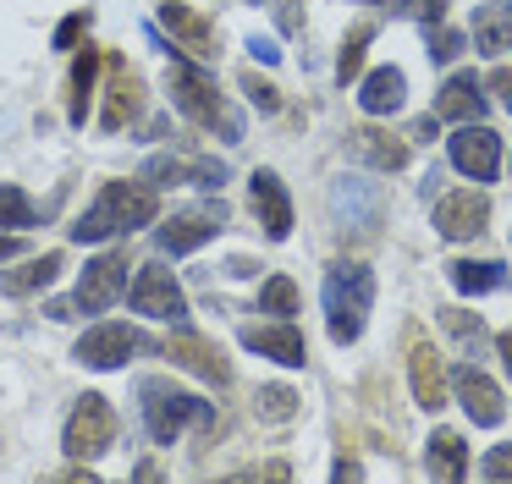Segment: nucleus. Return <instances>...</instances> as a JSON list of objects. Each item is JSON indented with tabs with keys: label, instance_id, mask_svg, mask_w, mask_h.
I'll return each instance as SVG.
<instances>
[{
	"label": "nucleus",
	"instance_id": "obj_11",
	"mask_svg": "<svg viewBox=\"0 0 512 484\" xmlns=\"http://www.w3.org/2000/svg\"><path fill=\"white\" fill-rule=\"evenodd\" d=\"M452 391H457L463 413L474 418L479 429H496L501 418H507V402H501V385L490 380V374H479L474 363H463V369L452 374Z\"/></svg>",
	"mask_w": 512,
	"mask_h": 484
},
{
	"label": "nucleus",
	"instance_id": "obj_20",
	"mask_svg": "<svg viewBox=\"0 0 512 484\" xmlns=\"http://www.w3.org/2000/svg\"><path fill=\"white\" fill-rule=\"evenodd\" d=\"M474 44H479V55L512 50V0H490V6L474 11Z\"/></svg>",
	"mask_w": 512,
	"mask_h": 484
},
{
	"label": "nucleus",
	"instance_id": "obj_8",
	"mask_svg": "<svg viewBox=\"0 0 512 484\" xmlns=\"http://www.w3.org/2000/svg\"><path fill=\"white\" fill-rule=\"evenodd\" d=\"M144 347V336H138L133 325H116V319H105V325L83 330V341L72 347V358L83 363V369H122L133 352Z\"/></svg>",
	"mask_w": 512,
	"mask_h": 484
},
{
	"label": "nucleus",
	"instance_id": "obj_23",
	"mask_svg": "<svg viewBox=\"0 0 512 484\" xmlns=\"http://www.w3.org/2000/svg\"><path fill=\"white\" fill-rule=\"evenodd\" d=\"M56 275H61V253H39V259L23 264V270L0 275V292H6V297H28V292H39V286H50Z\"/></svg>",
	"mask_w": 512,
	"mask_h": 484
},
{
	"label": "nucleus",
	"instance_id": "obj_5",
	"mask_svg": "<svg viewBox=\"0 0 512 484\" xmlns=\"http://www.w3.org/2000/svg\"><path fill=\"white\" fill-rule=\"evenodd\" d=\"M116 297H127V253H100V259L83 264V281L72 297H61V303H50L45 314L50 319H78V314H105V308L116 303Z\"/></svg>",
	"mask_w": 512,
	"mask_h": 484
},
{
	"label": "nucleus",
	"instance_id": "obj_12",
	"mask_svg": "<svg viewBox=\"0 0 512 484\" xmlns=\"http://www.w3.org/2000/svg\"><path fill=\"white\" fill-rule=\"evenodd\" d=\"M166 358L177 363V369H188V374H199V380H210V385H232V363H226L204 336H193L188 325H177V336L166 341Z\"/></svg>",
	"mask_w": 512,
	"mask_h": 484
},
{
	"label": "nucleus",
	"instance_id": "obj_31",
	"mask_svg": "<svg viewBox=\"0 0 512 484\" xmlns=\"http://www.w3.org/2000/svg\"><path fill=\"white\" fill-rule=\"evenodd\" d=\"M94 72H100V55H94V50H83V61H78V72H72V88H78V99H72V121H83V116H89V94H94Z\"/></svg>",
	"mask_w": 512,
	"mask_h": 484
},
{
	"label": "nucleus",
	"instance_id": "obj_17",
	"mask_svg": "<svg viewBox=\"0 0 512 484\" xmlns=\"http://www.w3.org/2000/svg\"><path fill=\"white\" fill-rule=\"evenodd\" d=\"M243 347H254L259 358H276V363H287V369H303V358H309V347H303V336L287 325V319H276V325H254V330H243Z\"/></svg>",
	"mask_w": 512,
	"mask_h": 484
},
{
	"label": "nucleus",
	"instance_id": "obj_1",
	"mask_svg": "<svg viewBox=\"0 0 512 484\" xmlns=\"http://www.w3.org/2000/svg\"><path fill=\"white\" fill-rule=\"evenodd\" d=\"M160 215V198L155 187L144 182H105L100 198L83 209V220L72 226V242H105V237H122V231H138Z\"/></svg>",
	"mask_w": 512,
	"mask_h": 484
},
{
	"label": "nucleus",
	"instance_id": "obj_13",
	"mask_svg": "<svg viewBox=\"0 0 512 484\" xmlns=\"http://www.w3.org/2000/svg\"><path fill=\"white\" fill-rule=\"evenodd\" d=\"M221 220H226V209L221 204H210V209H188V215H171L166 226H160V253H193V248H204V242L221 231Z\"/></svg>",
	"mask_w": 512,
	"mask_h": 484
},
{
	"label": "nucleus",
	"instance_id": "obj_18",
	"mask_svg": "<svg viewBox=\"0 0 512 484\" xmlns=\"http://www.w3.org/2000/svg\"><path fill=\"white\" fill-rule=\"evenodd\" d=\"M408 380H413V402H419V407H430V413H435V407L446 402V369H441V358H435L430 341H413Z\"/></svg>",
	"mask_w": 512,
	"mask_h": 484
},
{
	"label": "nucleus",
	"instance_id": "obj_28",
	"mask_svg": "<svg viewBox=\"0 0 512 484\" xmlns=\"http://www.w3.org/2000/svg\"><path fill=\"white\" fill-rule=\"evenodd\" d=\"M0 226H6V231H28V226H34V198H28L23 187H12V182H0Z\"/></svg>",
	"mask_w": 512,
	"mask_h": 484
},
{
	"label": "nucleus",
	"instance_id": "obj_6",
	"mask_svg": "<svg viewBox=\"0 0 512 484\" xmlns=\"http://www.w3.org/2000/svg\"><path fill=\"white\" fill-rule=\"evenodd\" d=\"M127 303H133V314L166 319V325H188V297H182L177 275L166 264H138L133 286H127Z\"/></svg>",
	"mask_w": 512,
	"mask_h": 484
},
{
	"label": "nucleus",
	"instance_id": "obj_14",
	"mask_svg": "<svg viewBox=\"0 0 512 484\" xmlns=\"http://www.w3.org/2000/svg\"><path fill=\"white\" fill-rule=\"evenodd\" d=\"M248 193H254V215H259V226H265V237L281 242L292 231V198H287V187H281V176L254 171L248 176Z\"/></svg>",
	"mask_w": 512,
	"mask_h": 484
},
{
	"label": "nucleus",
	"instance_id": "obj_30",
	"mask_svg": "<svg viewBox=\"0 0 512 484\" xmlns=\"http://www.w3.org/2000/svg\"><path fill=\"white\" fill-rule=\"evenodd\" d=\"M259 418H270V424H287L292 413H298V391H287V385H259Z\"/></svg>",
	"mask_w": 512,
	"mask_h": 484
},
{
	"label": "nucleus",
	"instance_id": "obj_22",
	"mask_svg": "<svg viewBox=\"0 0 512 484\" xmlns=\"http://www.w3.org/2000/svg\"><path fill=\"white\" fill-rule=\"evenodd\" d=\"M160 22H166V28L177 33V50H188V55H210V22L193 17L188 6L166 0V6H160Z\"/></svg>",
	"mask_w": 512,
	"mask_h": 484
},
{
	"label": "nucleus",
	"instance_id": "obj_10",
	"mask_svg": "<svg viewBox=\"0 0 512 484\" xmlns=\"http://www.w3.org/2000/svg\"><path fill=\"white\" fill-rule=\"evenodd\" d=\"M490 220V198L479 193V187H463V193H446L441 204H435V231H441L446 242H463V237H479Z\"/></svg>",
	"mask_w": 512,
	"mask_h": 484
},
{
	"label": "nucleus",
	"instance_id": "obj_3",
	"mask_svg": "<svg viewBox=\"0 0 512 484\" xmlns=\"http://www.w3.org/2000/svg\"><path fill=\"white\" fill-rule=\"evenodd\" d=\"M369 303H375V270L369 264H336L325 275V319H331V341L353 347L364 336Z\"/></svg>",
	"mask_w": 512,
	"mask_h": 484
},
{
	"label": "nucleus",
	"instance_id": "obj_2",
	"mask_svg": "<svg viewBox=\"0 0 512 484\" xmlns=\"http://www.w3.org/2000/svg\"><path fill=\"white\" fill-rule=\"evenodd\" d=\"M166 83H171V105H177L188 121H199V127H221L226 143H243V116L226 110L221 88H215V77L204 72V66H193V61L177 55V61L166 66Z\"/></svg>",
	"mask_w": 512,
	"mask_h": 484
},
{
	"label": "nucleus",
	"instance_id": "obj_35",
	"mask_svg": "<svg viewBox=\"0 0 512 484\" xmlns=\"http://www.w3.org/2000/svg\"><path fill=\"white\" fill-rule=\"evenodd\" d=\"M243 94L254 99V105L265 110V116H270V110H281V94H276V88H270V83H259L254 72H243Z\"/></svg>",
	"mask_w": 512,
	"mask_h": 484
},
{
	"label": "nucleus",
	"instance_id": "obj_21",
	"mask_svg": "<svg viewBox=\"0 0 512 484\" xmlns=\"http://www.w3.org/2000/svg\"><path fill=\"white\" fill-rule=\"evenodd\" d=\"M424 468H430V479H463L468 473V446L457 429H435L430 435V451H424Z\"/></svg>",
	"mask_w": 512,
	"mask_h": 484
},
{
	"label": "nucleus",
	"instance_id": "obj_26",
	"mask_svg": "<svg viewBox=\"0 0 512 484\" xmlns=\"http://www.w3.org/2000/svg\"><path fill=\"white\" fill-rule=\"evenodd\" d=\"M353 149L364 154L375 171H402L408 165V143H397V138H386V132H353Z\"/></svg>",
	"mask_w": 512,
	"mask_h": 484
},
{
	"label": "nucleus",
	"instance_id": "obj_39",
	"mask_svg": "<svg viewBox=\"0 0 512 484\" xmlns=\"http://www.w3.org/2000/svg\"><path fill=\"white\" fill-rule=\"evenodd\" d=\"M496 352H501V369H507V380H512V330L496 336Z\"/></svg>",
	"mask_w": 512,
	"mask_h": 484
},
{
	"label": "nucleus",
	"instance_id": "obj_33",
	"mask_svg": "<svg viewBox=\"0 0 512 484\" xmlns=\"http://www.w3.org/2000/svg\"><path fill=\"white\" fill-rule=\"evenodd\" d=\"M397 17H413V22H424V28H435V22H446V6L452 0H386Z\"/></svg>",
	"mask_w": 512,
	"mask_h": 484
},
{
	"label": "nucleus",
	"instance_id": "obj_15",
	"mask_svg": "<svg viewBox=\"0 0 512 484\" xmlns=\"http://www.w3.org/2000/svg\"><path fill=\"white\" fill-rule=\"evenodd\" d=\"M331 204L353 231H369L380 220V187L364 182V176H342V182L331 187Z\"/></svg>",
	"mask_w": 512,
	"mask_h": 484
},
{
	"label": "nucleus",
	"instance_id": "obj_41",
	"mask_svg": "<svg viewBox=\"0 0 512 484\" xmlns=\"http://www.w3.org/2000/svg\"><path fill=\"white\" fill-rule=\"evenodd\" d=\"M17 253V237H0V259H12Z\"/></svg>",
	"mask_w": 512,
	"mask_h": 484
},
{
	"label": "nucleus",
	"instance_id": "obj_4",
	"mask_svg": "<svg viewBox=\"0 0 512 484\" xmlns=\"http://www.w3.org/2000/svg\"><path fill=\"white\" fill-rule=\"evenodd\" d=\"M144 429H149V440L155 446H171V440L182 435V429H210L215 424V407L204 402V396H193V391H182V385H171V380H144Z\"/></svg>",
	"mask_w": 512,
	"mask_h": 484
},
{
	"label": "nucleus",
	"instance_id": "obj_27",
	"mask_svg": "<svg viewBox=\"0 0 512 484\" xmlns=\"http://www.w3.org/2000/svg\"><path fill=\"white\" fill-rule=\"evenodd\" d=\"M259 314L292 319V314H298V286H292L287 275H270V281L259 286Z\"/></svg>",
	"mask_w": 512,
	"mask_h": 484
},
{
	"label": "nucleus",
	"instance_id": "obj_16",
	"mask_svg": "<svg viewBox=\"0 0 512 484\" xmlns=\"http://www.w3.org/2000/svg\"><path fill=\"white\" fill-rule=\"evenodd\" d=\"M435 116L441 121H479L485 116V83H479V72H452L441 88V99H435Z\"/></svg>",
	"mask_w": 512,
	"mask_h": 484
},
{
	"label": "nucleus",
	"instance_id": "obj_24",
	"mask_svg": "<svg viewBox=\"0 0 512 484\" xmlns=\"http://www.w3.org/2000/svg\"><path fill=\"white\" fill-rule=\"evenodd\" d=\"M133 116H138V77L127 72V66H116V72H111V105H105L100 127L105 132H122Z\"/></svg>",
	"mask_w": 512,
	"mask_h": 484
},
{
	"label": "nucleus",
	"instance_id": "obj_36",
	"mask_svg": "<svg viewBox=\"0 0 512 484\" xmlns=\"http://www.w3.org/2000/svg\"><path fill=\"white\" fill-rule=\"evenodd\" d=\"M479 473H485V479H512V446H490L485 462H479Z\"/></svg>",
	"mask_w": 512,
	"mask_h": 484
},
{
	"label": "nucleus",
	"instance_id": "obj_9",
	"mask_svg": "<svg viewBox=\"0 0 512 484\" xmlns=\"http://www.w3.org/2000/svg\"><path fill=\"white\" fill-rule=\"evenodd\" d=\"M452 165L468 176V182H496V171H501V138L485 127V121H463V132L452 138Z\"/></svg>",
	"mask_w": 512,
	"mask_h": 484
},
{
	"label": "nucleus",
	"instance_id": "obj_37",
	"mask_svg": "<svg viewBox=\"0 0 512 484\" xmlns=\"http://www.w3.org/2000/svg\"><path fill=\"white\" fill-rule=\"evenodd\" d=\"M78 33H83V17H67V22L56 28V50H67V44L78 39Z\"/></svg>",
	"mask_w": 512,
	"mask_h": 484
},
{
	"label": "nucleus",
	"instance_id": "obj_25",
	"mask_svg": "<svg viewBox=\"0 0 512 484\" xmlns=\"http://www.w3.org/2000/svg\"><path fill=\"white\" fill-rule=\"evenodd\" d=\"M501 281H507V275H501L496 259H457L452 264V286L463 297H485V292H496Z\"/></svg>",
	"mask_w": 512,
	"mask_h": 484
},
{
	"label": "nucleus",
	"instance_id": "obj_19",
	"mask_svg": "<svg viewBox=\"0 0 512 484\" xmlns=\"http://www.w3.org/2000/svg\"><path fill=\"white\" fill-rule=\"evenodd\" d=\"M402 94H408V77H402L397 66H375V72L358 83L364 116H391V110H402Z\"/></svg>",
	"mask_w": 512,
	"mask_h": 484
},
{
	"label": "nucleus",
	"instance_id": "obj_38",
	"mask_svg": "<svg viewBox=\"0 0 512 484\" xmlns=\"http://www.w3.org/2000/svg\"><path fill=\"white\" fill-rule=\"evenodd\" d=\"M248 50H254V55H259V61H265V66H276V61H281V50H276V44H270V39H254V44H248Z\"/></svg>",
	"mask_w": 512,
	"mask_h": 484
},
{
	"label": "nucleus",
	"instance_id": "obj_32",
	"mask_svg": "<svg viewBox=\"0 0 512 484\" xmlns=\"http://www.w3.org/2000/svg\"><path fill=\"white\" fill-rule=\"evenodd\" d=\"M369 33H375L369 22H358V28L347 33V44H342V61H336V77H342V83H347V77H358V72H364V44H369Z\"/></svg>",
	"mask_w": 512,
	"mask_h": 484
},
{
	"label": "nucleus",
	"instance_id": "obj_7",
	"mask_svg": "<svg viewBox=\"0 0 512 484\" xmlns=\"http://www.w3.org/2000/svg\"><path fill=\"white\" fill-rule=\"evenodd\" d=\"M111 440H116V407L100 391H83L72 418H67V440H61L67 457H100Z\"/></svg>",
	"mask_w": 512,
	"mask_h": 484
},
{
	"label": "nucleus",
	"instance_id": "obj_34",
	"mask_svg": "<svg viewBox=\"0 0 512 484\" xmlns=\"http://www.w3.org/2000/svg\"><path fill=\"white\" fill-rule=\"evenodd\" d=\"M424 39H430V61H457L463 55V33H452L446 22H435V28H424Z\"/></svg>",
	"mask_w": 512,
	"mask_h": 484
},
{
	"label": "nucleus",
	"instance_id": "obj_29",
	"mask_svg": "<svg viewBox=\"0 0 512 484\" xmlns=\"http://www.w3.org/2000/svg\"><path fill=\"white\" fill-rule=\"evenodd\" d=\"M441 325L452 330V341L468 352V358H474V352H485V325H479L474 314H463V308H446V314H441Z\"/></svg>",
	"mask_w": 512,
	"mask_h": 484
},
{
	"label": "nucleus",
	"instance_id": "obj_40",
	"mask_svg": "<svg viewBox=\"0 0 512 484\" xmlns=\"http://www.w3.org/2000/svg\"><path fill=\"white\" fill-rule=\"evenodd\" d=\"M490 88H496V94L507 99V110H512V72H490Z\"/></svg>",
	"mask_w": 512,
	"mask_h": 484
}]
</instances>
